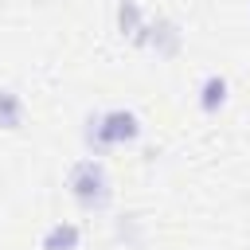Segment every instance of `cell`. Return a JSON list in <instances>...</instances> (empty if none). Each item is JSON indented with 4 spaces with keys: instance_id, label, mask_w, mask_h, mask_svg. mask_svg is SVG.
Returning a JSON list of instances; mask_svg holds the SVG:
<instances>
[{
    "instance_id": "1",
    "label": "cell",
    "mask_w": 250,
    "mask_h": 250,
    "mask_svg": "<svg viewBox=\"0 0 250 250\" xmlns=\"http://www.w3.org/2000/svg\"><path fill=\"white\" fill-rule=\"evenodd\" d=\"M145 133L141 117L125 105H113V109H94L82 125V141L90 148V156H105L109 148H121V145H137Z\"/></svg>"
},
{
    "instance_id": "2",
    "label": "cell",
    "mask_w": 250,
    "mask_h": 250,
    "mask_svg": "<svg viewBox=\"0 0 250 250\" xmlns=\"http://www.w3.org/2000/svg\"><path fill=\"white\" fill-rule=\"evenodd\" d=\"M66 191L82 211H105L113 203V180H109V168L102 164V156L74 160L66 172Z\"/></svg>"
},
{
    "instance_id": "3",
    "label": "cell",
    "mask_w": 250,
    "mask_h": 250,
    "mask_svg": "<svg viewBox=\"0 0 250 250\" xmlns=\"http://www.w3.org/2000/svg\"><path fill=\"white\" fill-rule=\"evenodd\" d=\"M133 43H137V47L156 51L160 59H172V55H180V47H184V31H180V23H176V20L156 16V20H148V23L141 27V35H137Z\"/></svg>"
},
{
    "instance_id": "4",
    "label": "cell",
    "mask_w": 250,
    "mask_h": 250,
    "mask_svg": "<svg viewBox=\"0 0 250 250\" xmlns=\"http://www.w3.org/2000/svg\"><path fill=\"white\" fill-rule=\"evenodd\" d=\"M195 102H199V109H203L207 117L223 113L227 102H230V82H227V74H203V82H199V90H195Z\"/></svg>"
},
{
    "instance_id": "5",
    "label": "cell",
    "mask_w": 250,
    "mask_h": 250,
    "mask_svg": "<svg viewBox=\"0 0 250 250\" xmlns=\"http://www.w3.org/2000/svg\"><path fill=\"white\" fill-rule=\"evenodd\" d=\"M78 246H82V227L70 219H55L39 238V250H78Z\"/></svg>"
},
{
    "instance_id": "6",
    "label": "cell",
    "mask_w": 250,
    "mask_h": 250,
    "mask_svg": "<svg viewBox=\"0 0 250 250\" xmlns=\"http://www.w3.org/2000/svg\"><path fill=\"white\" fill-rule=\"evenodd\" d=\"M148 20H145V12H141V4L137 0H117V31L133 43L137 35H141V27H145Z\"/></svg>"
},
{
    "instance_id": "7",
    "label": "cell",
    "mask_w": 250,
    "mask_h": 250,
    "mask_svg": "<svg viewBox=\"0 0 250 250\" xmlns=\"http://www.w3.org/2000/svg\"><path fill=\"white\" fill-rule=\"evenodd\" d=\"M23 125V98L12 86H0V129H20Z\"/></svg>"
},
{
    "instance_id": "8",
    "label": "cell",
    "mask_w": 250,
    "mask_h": 250,
    "mask_svg": "<svg viewBox=\"0 0 250 250\" xmlns=\"http://www.w3.org/2000/svg\"><path fill=\"white\" fill-rule=\"evenodd\" d=\"M113 230H117V238H121L125 246H137V242H141V234H137V230H141V219H137V215L117 219V227H113Z\"/></svg>"
}]
</instances>
